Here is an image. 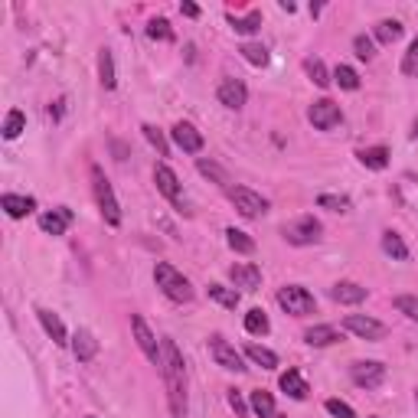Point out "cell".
Wrapping results in <instances>:
<instances>
[{"label": "cell", "mask_w": 418, "mask_h": 418, "mask_svg": "<svg viewBox=\"0 0 418 418\" xmlns=\"http://www.w3.org/2000/svg\"><path fill=\"white\" fill-rule=\"evenodd\" d=\"M161 347H164L161 373L164 383H167L170 412H173V418H187V366H183V356H180L173 340H164Z\"/></svg>", "instance_id": "obj_1"}, {"label": "cell", "mask_w": 418, "mask_h": 418, "mask_svg": "<svg viewBox=\"0 0 418 418\" xmlns=\"http://www.w3.org/2000/svg\"><path fill=\"white\" fill-rule=\"evenodd\" d=\"M154 281H157V288L164 291V297H170L173 304L193 301V285H190L173 265H167V262H157V268H154Z\"/></svg>", "instance_id": "obj_2"}, {"label": "cell", "mask_w": 418, "mask_h": 418, "mask_svg": "<svg viewBox=\"0 0 418 418\" xmlns=\"http://www.w3.org/2000/svg\"><path fill=\"white\" fill-rule=\"evenodd\" d=\"M92 187H95V199H98L102 216H105V223L108 226H121V206H118L115 190H111V183L105 180L102 167H92Z\"/></svg>", "instance_id": "obj_3"}, {"label": "cell", "mask_w": 418, "mask_h": 418, "mask_svg": "<svg viewBox=\"0 0 418 418\" xmlns=\"http://www.w3.org/2000/svg\"><path fill=\"white\" fill-rule=\"evenodd\" d=\"M321 232H324V226L314 216H301V219L288 223L281 229V235H285L288 245H314V242H321Z\"/></svg>", "instance_id": "obj_4"}, {"label": "cell", "mask_w": 418, "mask_h": 418, "mask_svg": "<svg viewBox=\"0 0 418 418\" xmlns=\"http://www.w3.org/2000/svg\"><path fill=\"white\" fill-rule=\"evenodd\" d=\"M278 304H281L288 314H294V317H304V314H311L314 307H317L314 294L307 291V288H301V285H285L281 288V291H278Z\"/></svg>", "instance_id": "obj_5"}, {"label": "cell", "mask_w": 418, "mask_h": 418, "mask_svg": "<svg viewBox=\"0 0 418 418\" xmlns=\"http://www.w3.org/2000/svg\"><path fill=\"white\" fill-rule=\"evenodd\" d=\"M229 199L245 219H255V216L268 213V199L262 193H255V190H249V187H229Z\"/></svg>", "instance_id": "obj_6"}, {"label": "cell", "mask_w": 418, "mask_h": 418, "mask_svg": "<svg viewBox=\"0 0 418 418\" xmlns=\"http://www.w3.org/2000/svg\"><path fill=\"white\" fill-rule=\"evenodd\" d=\"M350 376H353V383L359 386V389L373 392L386 383V366L379 363V359H359V363L350 366Z\"/></svg>", "instance_id": "obj_7"}, {"label": "cell", "mask_w": 418, "mask_h": 418, "mask_svg": "<svg viewBox=\"0 0 418 418\" xmlns=\"http://www.w3.org/2000/svg\"><path fill=\"white\" fill-rule=\"evenodd\" d=\"M307 121H311L317 131H333V128L343 121V111H340L337 102L321 98V102H314V105L307 108Z\"/></svg>", "instance_id": "obj_8"}, {"label": "cell", "mask_w": 418, "mask_h": 418, "mask_svg": "<svg viewBox=\"0 0 418 418\" xmlns=\"http://www.w3.org/2000/svg\"><path fill=\"white\" fill-rule=\"evenodd\" d=\"M131 330H134V340H137V347H141V353L151 359L154 366H161V356H164V347L157 343V337L151 333V327H147V321H144L141 314H131Z\"/></svg>", "instance_id": "obj_9"}, {"label": "cell", "mask_w": 418, "mask_h": 418, "mask_svg": "<svg viewBox=\"0 0 418 418\" xmlns=\"http://www.w3.org/2000/svg\"><path fill=\"white\" fill-rule=\"evenodd\" d=\"M154 183H157V190H161L164 196H167L173 206H180L183 213H190L187 209V199H183V190H180V180H177V173L167 167V164H157L154 167Z\"/></svg>", "instance_id": "obj_10"}, {"label": "cell", "mask_w": 418, "mask_h": 418, "mask_svg": "<svg viewBox=\"0 0 418 418\" xmlns=\"http://www.w3.org/2000/svg\"><path fill=\"white\" fill-rule=\"evenodd\" d=\"M209 353H213V359L223 366V369H232V373H242V369H245V363H242V353L232 347L226 337H219V333H213V337H209Z\"/></svg>", "instance_id": "obj_11"}, {"label": "cell", "mask_w": 418, "mask_h": 418, "mask_svg": "<svg viewBox=\"0 0 418 418\" xmlns=\"http://www.w3.org/2000/svg\"><path fill=\"white\" fill-rule=\"evenodd\" d=\"M343 327H347L350 333H356L359 340H383L386 337V324L373 321V317H366V314H347Z\"/></svg>", "instance_id": "obj_12"}, {"label": "cell", "mask_w": 418, "mask_h": 418, "mask_svg": "<svg viewBox=\"0 0 418 418\" xmlns=\"http://www.w3.org/2000/svg\"><path fill=\"white\" fill-rule=\"evenodd\" d=\"M229 278H232V285L242 288V291H258V285H262V268L249 265V262H235V265L229 268Z\"/></svg>", "instance_id": "obj_13"}, {"label": "cell", "mask_w": 418, "mask_h": 418, "mask_svg": "<svg viewBox=\"0 0 418 418\" xmlns=\"http://www.w3.org/2000/svg\"><path fill=\"white\" fill-rule=\"evenodd\" d=\"M216 95H219V102H223L226 108H232V111H239V108L249 102V89H245V82H239V79H223Z\"/></svg>", "instance_id": "obj_14"}, {"label": "cell", "mask_w": 418, "mask_h": 418, "mask_svg": "<svg viewBox=\"0 0 418 418\" xmlns=\"http://www.w3.org/2000/svg\"><path fill=\"white\" fill-rule=\"evenodd\" d=\"M170 134H173V144H177L180 151H187V154H199V151H203V134L196 131L190 121H177Z\"/></svg>", "instance_id": "obj_15"}, {"label": "cell", "mask_w": 418, "mask_h": 418, "mask_svg": "<svg viewBox=\"0 0 418 418\" xmlns=\"http://www.w3.org/2000/svg\"><path fill=\"white\" fill-rule=\"evenodd\" d=\"M0 206L7 209L10 219H23V216H30L36 209V199L33 196H17V193H4L0 196Z\"/></svg>", "instance_id": "obj_16"}, {"label": "cell", "mask_w": 418, "mask_h": 418, "mask_svg": "<svg viewBox=\"0 0 418 418\" xmlns=\"http://www.w3.org/2000/svg\"><path fill=\"white\" fill-rule=\"evenodd\" d=\"M69 223H72V209H66V206H59V209H53V213L39 216V229H43L46 235H63Z\"/></svg>", "instance_id": "obj_17"}, {"label": "cell", "mask_w": 418, "mask_h": 418, "mask_svg": "<svg viewBox=\"0 0 418 418\" xmlns=\"http://www.w3.org/2000/svg\"><path fill=\"white\" fill-rule=\"evenodd\" d=\"M330 297L337 304H359V301H366V288L356 285V281H337V285L330 288Z\"/></svg>", "instance_id": "obj_18"}, {"label": "cell", "mask_w": 418, "mask_h": 418, "mask_svg": "<svg viewBox=\"0 0 418 418\" xmlns=\"http://www.w3.org/2000/svg\"><path fill=\"white\" fill-rule=\"evenodd\" d=\"M72 353H75V359L79 363H92L98 353V340L92 337L89 330H79L75 337H72Z\"/></svg>", "instance_id": "obj_19"}, {"label": "cell", "mask_w": 418, "mask_h": 418, "mask_svg": "<svg viewBox=\"0 0 418 418\" xmlns=\"http://www.w3.org/2000/svg\"><path fill=\"white\" fill-rule=\"evenodd\" d=\"M281 389H285V395H291L294 402H304L307 399V383H304V376L297 373V369H288V373H281Z\"/></svg>", "instance_id": "obj_20"}, {"label": "cell", "mask_w": 418, "mask_h": 418, "mask_svg": "<svg viewBox=\"0 0 418 418\" xmlns=\"http://www.w3.org/2000/svg\"><path fill=\"white\" fill-rule=\"evenodd\" d=\"M340 333L337 327H330V324H317V327L304 330V343H311V347H330V343H337Z\"/></svg>", "instance_id": "obj_21"}, {"label": "cell", "mask_w": 418, "mask_h": 418, "mask_svg": "<svg viewBox=\"0 0 418 418\" xmlns=\"http://www.w3.org/2000/svg\"><path fill=\"white\" fill-rule=\"evenodd\" d=\"M36 317H39V324H43L46 333L53 337V343H59V347H63V343H69V340H66V327H63V321H59V317H56L53 311L39 307V311H36Z\"/></svg>", "instance_id": "obj_22"}, {"label": "cell", "mask_w": 418, "mask_h": 418, "mask_svg": "<svg viewBox=\"0 0 418 418\" xmlns=\"http://www.w3.org/2000/svg\"><path fill=\"white\" fill-rule=\"evenodd\" d=\"M226 242H229V249L239 252V255H252V252H255V239H252L249 232L235 229V226H229V229H226Z\"/></svg>", "instance_id": "obj_23"}, {"label": "cell", "mask_w": 418, "mask_h": 418, "mask_svg": "<svg viewBox=\"0 0 418 418\" xmlns=\"http://www.w3.org/2000/svg\"><path fill=\"white\" fill-rule=\"evenodd\" d=\"M383 252L386 255H392L395 262H409V245L402 242L399 232H392V229L383 232Z\"/></svg>", "instance_id": "obj_24"}, {"label": "cell", "mask_w": 418, "mask_h": 418, "mask_svg": "<svg viewBox=\"0 0 418 418\" xmlns=\"http://www.w3.org/2000/svg\"><path fill=\"white\" fill-rule=\"evenodd\" d=\"M249 405H252V412H255L258 418H275L278 415V412H275V399H271V392H265V389L252 392Z\"/></svg>", "instance_id": "obj_25"}, {"label": "cell", "mask_w": 418, "mask_h": 418, "mask_svg": "<svg viewBox=\"0 0 418 418\" xmlns=\"http://www.w3.org/2000/svg\"><path fill=\"white\" fill-rule=\"evenodd\" d=\"M356 157H359V164L369 167V170H386L389 167V151H386V147H363Z\"/></svg>", "instance_id": "obj_26"}, {"label": "cell", "mask_w": 418, "mask_h": 418, "mask_svg": "<svg viewBox=\"0 0 418 418\" xmlns=\"http://www.w3.org/2000/svg\"><path fill=\"white\" fill-rule=\"evenodd\" d=\"M206 294H209V301H216V304H223V307H239V291L235 288H226V285H209L206 288Z\"/></svg>", "instance_id": "obj_27"}, {"label": "cell", "mask_w": 418, "mask_h": 418, "mask_svg": "<svg viewBox=\"0 0 418 418\" xmlns=\"http://www.w3.org/2000/svg\"><path fill=\"white\" fill-rule=\"evenodd\" d=\"M402 30H405V27H402L399 20H379L373 33H376V39H379V43L392 46V43H395V39L402 36Z\"/></svg>", "instance_id": "obj_28"}, {"label": "cell", "mask_w": 418, "mask_h": 418, "mask_svg": "<svg viewBox=\"0 0 418 418\" xmlns=\"http://www.w3.org/2000/svg\"><path fill=\"white\" fill-rule=\"evenodd\" d=\"M98 75H102V85L105 89H115V59H111V49H102L98 53Z\"/></svg>", "instance_id": "obj_29"}, {"label": "cell", "mask_w": 418, "mask_h": 418, "mask_svg": "<svg viewBox=\"0 0 418 418\" xmlns=\"http://www.w3.org/2000/svg\"><path fill=\"white\" fill-rule=\"evenodd\" d=\"M245 330H249V333H255V337H265L268 330H271V324H268V317H265V311H262V307H252V311L245 314Z\"/></svg>", "instance_id": "obj_30"}, {"label": "cell", "mask_w": 418, "mask_h": 418, "mask_svg": "<svg viewBox=\"0 0 418 418\" xmlns=\"http://www.w3.org/2000/svg\"><path fill=\"white\" fill-rule=\"evenodd\" d=\"M245 353H249V359H252V363H258L262 369H275V366H278V356L271 353L268 347H258V343H249V347H245Z\"/></svg>", "instance_id": "obj_31"}, {"label": "cell", "mask_w": 418, "mask_h": 418, "mask_svg": "<svg viewBox=\"0 0 418 418\" xmlns=\"http://www.w3.org/2000/svg\"><path fill=\"white\" fill-rule=\"evenodd\" d=\"M229 23H232V30H235V33L252 36L258 27H262V13H258V10H252L249 17H229Z\"/></svg>", "instance_id": "obj_32"}, {"label": "cell", "mask_w": 418, "mask_h": 418, "mask_svg": "<svg viewBox=\"0 0 418 418\" xmlns=\"http://www.w3.org/2000/svg\"><path fill=\"white\" fill-rule=\"evenodd\" d=\"M304 69H307V75H311L314 85H321V89H327V85H330V72H327V66H324L317 56H311V59L304 63Z\"/></svg>", "instance_id": "obj_33"}, {"label": "cell", "mask_w": 418, "mask_h": 418, "mask_svg": "<svg viewBox=\"0 0 418 418\" xmlns=\"http://www.w3.org/2000/svg\"><path fill=\"white\" fill-rule=\"evenodd\" d=\"M333 79H337L340 89H347V92L359 89V75H356V69H350V66H337V69H333Z\"/></svg>", "instance_id": "obj_34"}, {"label": "cell", "mask_w": 418, "mask_h": 418, "mask_svg": "<svg viewBox=\"0 0 418 418\" xmlns=\"http://www.w3.org/2000/svg\"><path fill=\"white\" fill-rule=\"evenodd\" d=\"M23 125H27V118H23V111H7V121H4V137L7 141H13V137H20V131H23Z\"/></svg>", "instance_id": "obj_35"}, {"label": "cell", "mask_w": 418, "mask_h": 418, "mask_svg": "<svg viewBox=\"0 0 418 418\" xmlns=\"http://www.w3.org/2000/svg\"><path fill=\"white\" fill-rule=\"evenodd\" d=\"M317 206H321V209H330V213H350V199H347V196L321 193V196H317Z\"/></svg>", "instance_id": "obj_36"}, {"label": "cell", "mask_w": 418, "mask_h": 418, "mask_svg": "<svg viewBox=\"0 0 418 418\" xmlns=\"http://www.w3.org/2000/svg\"><path fill=\"white\" fill-rule=\"evenodd\" d=\"M141 131H144V137L151 141V147H157V154H161V157H167V154H170V144H167V137H164V131H161V128L144 125Z\"/></svg>", "instance_id": "obj_37"}, {"label": "cell", "mask_w": 418, "mask_h": 418, "mask_svg": "<svg viewBox=\"0 0 418 418\" xmlns=\"http://www.w3.org/2000/svg\"><path fill=\"white\" fill-rule=\"evenodd\" d=\"M239 53L245 56L252 66H268V49H265L262 43H242Z\"/></svg>", "instance_id": "obj_38"}, {"label": "cell", "mask_w": 418, "mask_h": 418, "mask_svg": "<svg viewBox=\"0 0 418 418\" xmlns=\"http://www.w3.org/2000/svg\"><path fill=\"white\" fill-rule=\"evenodd\" d=\"M147 36H151V39H164V43H173V30H170V23L164 17L147 23Z\"/></svg>", "instance_id": "obj_39"}, {"label": "cell", "mask_w": 418, "mask_h": 418, "mask_svg": "<svg viewBox=\"0 0 418 418\" xmlns=\"http://www.w3.org/2000/svg\"><path fill=\"white\" fill-rule=\"evenodd\" d=\"M196 170H199L203 177L216 180V183H229V173H226L219 164H213V161H199V164H196Z\"/></svg>", "instance_id": "obj_40"}, {"label": "cell", "mask_w": 418, "mask_h": 418, "mask_svg": "<svg viewBox=\"0 0 418 418\" xmlns=\"http://www.w3.org/2000/svg\"><path fill=\"white\" fill-rule=\"evenodd\" d=\"M402 75H418V36L409 43V53L402 56Z\"/></svg>", "instance_id": "obj_41"}, {"label": "cell", "mask_w": 418, "mask_h": 418, "mask_svg": "<svg viewBox=\"0 0 418 418\" xmlns=\"http://www.w3.org/2000/svg\"><path fill=\"white\" fill-rule=\"evenodd\" d=\"M395 307H399L409 321L418 324V297H415V294H399V297H395Z\"/></svg>", "instance_id": "obj_42"}, {"label": "cell", "mask_w": 418, "mask_h": 418, "mask_svg": "<svg viewBox=\"0 0 418 418\" xmlns=\"http://www.w3.org/2000/svg\"><path fill=\"white\" fill-rule=\"evenodd\" d=\"M353 49H356V56H359V59H366V63H369V59L376 56V43L369 39V36H356V39H353Z\"/></svg>", "instance_id": "obj_43"}, {"label": "cell", "mask_w": 418, "mask_h": 418, "mask_svg": "<svg viewBox=\"0 0 418 418\" xmlns=\"http://www.w3.org/2000/svg\"><path fill=\"white\" fill-rule=\"evenodd\" d=\"M327 412L333 418H356V412L350 409L347 402H340V399H327Z\"/></svg>", "instance_id": "obj_44"}, {"label": "cell", "mask_w": 418, "mask_h": 418, "mask_svg": "<svg viewBox=\"0 0 418 418\" xmlns=\"http://www.w3.org/2000/svg\"><path fill=\"white\" fill-rule=\"evenodd\" d=\"M229 405H232V412H235V418L249 415V405H245V399H242L239 389H229Z\"/></svg>", "instance_id": "obj_45"}, {"label": "cell", "mask_w": 418, "mask_h": 418, "mask_svg": "<svg viewBox=\"0 0 418 418\" xmlns=\"http://www.w3.org/2000/svg\"><path fill=\"white\" fill-rule=\"evenodd\" d=\"M180 13L190 17V20H196V17H199V7H196V4H180Z\"/></svg>", "instance_id": "obj_46"}, {"label": "cell", "mask_w": 418, "mask_h": 418, "mask_svg": "<svg viewBox=\"0 0 418 418\" xmlns=\"http://www.w3.org/2000/svg\"><path fill=\"white\" fill-rule=\"evenodd\" d=\"M275 418H285V415H275Z\"/></svg>", "instance_id": "obj_47"}, {"label": "cell", "mask_w": 418, "mask_h": 418, "mask_svg": "<svg viewBox=\"0 0 418 418\" xmlns=\"http://www.w3.org/2000/svg\"><path fill=\"white\" fill-rule=\"evenodd\" d=\"M85 418H95V415H85Z\"/></svg>", "instance_id": "obj_48"}, {"label": "cell", "mask_w": 418, "mask_h": 418, "mask_svg": "<svg viewBox=\"0 0 418 418\" xmlns=\"http://www.w3.org/2000/svg\"><path fill=\"white\" fill-rule=\"evenodd\" d=\"M415 395H418V392H415Z\"/></svg>", "instance_id": "obj_49"}]
</instances>
